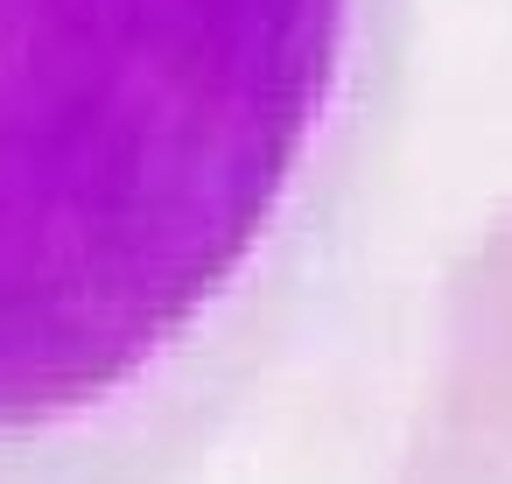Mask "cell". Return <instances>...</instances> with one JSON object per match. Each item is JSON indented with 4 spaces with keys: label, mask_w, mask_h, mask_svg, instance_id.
I'll return each instance as SVG.
<instances>
[{
    "label": "cell",
    "mask_w": 512,
    "mask_h": 484,
    "mask_svg": "<svg viewBox=\"0 0 512 484\" xmlns=\"http://www.w3.org/2000/svg\"><path fill=\"white\" fill-rule=\"evenodd\" d=\"M400 0H0V484H190L351 218Z\"/></svg>",
    "instance_id": "1"
}]
</instances>
